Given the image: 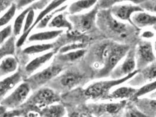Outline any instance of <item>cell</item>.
<instances>
[{
    "label": "cell",
    "instance_id": "6da1fadb",
    "mask_svg": "<svg viewBox=\"0 0 156 117\" xmlns=\"http://www.w3.org/2000/svg\"><path fill=\"white\" fill-rule=\"evenodd\" d=\"M129 50V46L127 44L112 42L104 44L98 51L102 67L96 76L98 78H103L110 76Z\"/></svg>",
    "mask_w": 156,
    "mask_h": 117
},
{
    "label": "cell",
    "instance_id": "7a4b0ae2",
    "mask_svg": "<svg viewBox=\"0 0 156 117\" xmlns=\"http://www.w3.org/2000/svg\"><path fill=\"white\" fill-rule=\"evenodd\" d=\"M96 23L103 30L113 37L125 39L131 33L132 28L130 25L117 20L111 13L110 9H99Z\"/></svg>",
    "mask_w": 156,
    "mask_h": 117
},
{
    "label": "cell",
    "instance_id": "3957f363",
    "mask_svg": "<svg viewBox=\"0 0 156 117\" xmlns=\"http://www.w3.org/2000/svg\"><path fill=\"white\" fill-rule=\"evenodd\" d=\"M139 70H136L126 77L118 79H111L109 80H102L97 81L89 85L84 90V93L86 97L90 99L99 100H108L111 90L113 88L119 86L125 82L130 80L135 74L138 73Z\"/></svg>",
    "mask_w": 156,
    "mask_h": 117
},
{
    "label": "cell",
    "instance_id": "277c9868",
    "mask_svg": "<svg viewBox=\"0 0 156 117\" xmlns=\"http://www.w3.org/2000/svg\"><path fill=\"white\" fill-rule=\"evenodd\" d=\"M59 101V95L53 89L41 87L36 90L32 95L28 98L22 105V110L23 112L25 110H29L27 112H37L39 110L51 104L57 103Z\"/></svg>",
    "mask_w": 156,
    "mask_h": 117
},
{
    "label": "cell",
    "instance_id": "5b68a950",
    "mask_svg": "<svg viewBox=\"0 0 156 117\" xmlns=\"http://www.w3.org/2000/svg\"><path fill=\"white\" fill-rule=\"evenodd\" d=\"M99 10L98 7L95 5L88 12L69 16L68 19L72 24L73 29L81 34L91 30L96 24Z\"/></svg>",
    "mask_w": 156,
    "mask_h": 117
},
{
    "label": "cell",
    "instance_id": "8992f818",
    "mask_svg": "<svg viewBox=\"0 0 156 117\" xmlns=\"http://www.w3.org/2000/svg\"><path fill=\"white\" fill-rule=\"evenodd\" d=\"M31 91L28 83L26 81L21 83L7 97L2 100L0 105L7 109L15 110L21 107L27 101Z\"/></svg>",
    "mask_w": 156,
    "mask_h": 117
},
{
    "label": "cell",
    "instance_id": "52a82bcc",
    "mask_svg": "<svg viewBox=\"0 0 156 117\" xmlns=\"http://www.w3.org/2000/svg\"><path fill=\"white\" fill-rule=\"evenodd\" d=\"M62 67L58 65H52L42 71L32 75L25 81L27 82L31 90H36L58 76L62 72Z\"/></svg>",
    "mask_w": 156,
    "mask_h": 117
},
{
    "label": "cell",
    "instance_id": "ba28073f",
    "mask_svg": "<svg viewBox=\"0 0 156 117\" xmlns=\"http://www.w3.org/2000/svg\"><path fill=\"white\" fill-rule=\"evenodd\" d=\"M136 70H141L156 62L153 44L149 41H142L137 44L135 51Z\"/></svg>",
    "mask_w": 156,
    "mask_h": 117
},
{
    "label": "cell",
    "instance_id": "9c48e42d",
    "mask_svg": "<svg viewBox=\"0 0 156 117\" xmlns=\"http://www.w3.org/2000/svg\"><path fill=\"white\" fill-rule=\"evenodd\" d=\"M135 70H136V63L135 51L129 50L122 63L114 69L110 76L112 79H121L134 72Z\"/></svg>",
    "mask_w": 156,
    "mask_h": 117
},
{
    "label": "cell",
    "instance_id": "30bf717a",
    "mask_svg": "<svg viewBox=\"0 0 156 117\" xmlns=\"http://www.w3.org/2000/svg\"><path fill=\"white\" fill-rule=\"evenodd\" d=\"M111 13L115 18L122 22H128L132 25L131 16L135 12L143 11L139 5L133 4H116L110 8ZM134 27V26H133Z\"/></svg>",
    "mask_w": 156,
    "mask_h": 117
},
{
    "label": "cell",
    "instance_id": "8fae6325",
    "mask_svg": "<svg viewBox=\"0 0 156 117\" xmlns=\"http://www.w3.org/2000/svg\"><path fill=\"white\" fill-rule=\"evenodd\" d=\"M156 62L151 63L141 70L132 77V80L129 82V84L132 86H139L145 84L147 83L156 80Z\"/></svg>",
    "mask_w": 156,
    "mask_h": 117
},
{
    "label": "cell",
    "instance_id": "7c38bea8",
    "mask_svg": "<svg viewBox=\"0 0 156 117\" xmlns=\"http://www.w3.org/2000/svg\"><path fill=\"white\" fill-rule=\"evenodd\" d=\"M127 100H121L116 102H107L101 104L94 105L92 108L94 114L102 115L108 114L109 115H116L125 108Z\"/></svg>",
    "mask_w": 156,
    "mask_h": 117
},
{
    "label": "cell",
    "instance_id": "4fadbf2b",
    "mask_svg": "<svg viewBox=\"0 0 156 117\" xmlns=\"http://www.w3.org/2000/svg\"><path fill=\"white\" fill-rule=\"evenodd\" d=\"M131 22L136 28H143L155 26L156 15L146 12L144 11L135 12L131 16Z\"/></svg>",
    "mask_w": 156,
    "mask_h": 117
},
{
    "label": "cell",
    "instance_id": "5bb4252c",
    "mask_svg": "<svg viewBox=\"0 0 156 117\" xmlns=\"http://www.w3.org/2000/svg\"><path fill=\"white\" fill-rule=\"evenodd\" d=\"M58 84L63 89H71L78 85L83 79V76L80 73L69 71L57 77Z\"/></svg>",
    "mask_w": 156,
    "mask_h": 117
},
{
    "label": "cell",
    "instance_id": "9a60e30c",
    "mask_svg": "<svg viewBox=\"0 0 156 117\" xmlns=\"http://www.w3.org/2000/svg\"><path fill=\"white\" fill-rule=\"evenodd\" d=\"M22 74L20 71L13 73L0 81V100L22 80Z\"/></svg>",
    "mask_w": 156,
    "mask_h": 117
},
{
    "label": "cell",
    "instance_id": "2e32d148",
    "mask_svg": "<svg viewBox=\"0 0 156 117\" xmlns=\"http://www.w3.org/2000/svg\"><path fill=\"white\" fill-rule=\"evenodd\" d=\"M133 104L142 113L149 117H156V101L155 99L139 98L133 101Z\"/></svg>",
    "mask_w": 156,
    "mask_h": 117
},
{
    "label": "cell",
    "instance_id": "e0dca14e",
    "mask_svg": "<svg viewBox=\"0 0 156 117\" xmlns=\"http://www.w3.org/2000/svg\"><path fill=\"white\" fill-rule=\"evenodd\" d=\"M55 53V51H49L32 60L25 66V71L26 73L28 75H30L34 73L44 65L46 63H48L50 60H51V58L54 56Z\"/></svg>",
    "mask_w": 156,
    "mask_h": 117
},
{
    "label": "cell",
    "instance_id": "ac0fdd59",
    "mask_svg": "<svg viewBox=\"0 0 156 117\" xmlns=\"http://www.w3.org/2000/svg\"><path fill=\"white\" fill-rule=\"evenodd\" d=\"M18 66V60L12 55L4 57L0 60V78L14 73Z\"/></svg>",
    "mask_w": 156,
    "mask_h": 117
},
{
    "label": "cell",
    "instance_id": "d6986e66",
    "mask_svg": "<svg viewBox=\"0 0 156 117\" xmlns=\"http://www.w3.org/2000/svg\"><path fill=\"white\" fill-rule=\"evenodd\" d=\"M39 117H64L66 110L63 105L55 103L36 112Z\"/></svg>",
    "mask_w": 156,
    "mask_h": 117
},
{
    "label": "cell",
    "instance_id": "ffe728a7",
    "mask_svg": "<svg viewBox=\"0 0 156 117\" xmlns=\"http://www.w3.org/2000/svg\"><path fill=\"white\" fill-rule=\"evenodd\" d=\"M137 88L132 86H123L117 88L111 91L108 97V100H126L127 99L132 100L136 91Z\"/></svg>",
    "mask_w": 156,
    "mask_h": 117
},
{
    "label": "cell",
    "instance_id": "44dd1931",
    "mask_svg": "<svg viewBox=\"0 0 156 117\" xmlns=\"http://www.w3.org/2000/svg\"><path fill=\"white\" fill-rule=\"evenodd\" d=\"M63 33L62 29H55L34 34L28 37L29 42H43L56 39Z\"/></svg>",
    "mask_w": 156,
    "mask_h": 117
},
{
    "label": "cell",
    "instance_id": "7402d4cb",
    "mask_svg": "<svg viewBox=\"0 0 156 117\" xmlns=\"http://www.w3.org/2000/svg\"><path fill=\"white\" fill-rule=\"evenodd\" d=\"M67 1H69V0H51L49 4H48L45 7V8H44L43 9H42L39 12V14L37 15V17L35 20V21L34 22V24L32 25V26L31 27L29 31V35H30V34L31 33L32 30L35 28L37 24L40 22V21L43 19L45 16L49 14L52 11L61 7L62 5L64 4V2H66Z\"/></svg>",
    "mask_w": 156,
    "mask_h": 117
},
{
    "label": "cell",
    "instance_id": "603a6c76",
    "mask_svg": "<svg viewBox=\"0 0 156 117\" xmlns=\"http://www.w3.org/2000/svg\"><path fill=\"white\" fill-rule=\"evenodd\" d=\"M63 12H60L53 16L49 23L48 27L50 28L67 29L69 31L72 30V24L69 20L68 17L66 16V13Z\"/></svg>",
    "mask_w": 156,
    "mask_h": 117
},
{
    "label": "cell",
    "instance_id": "cb8c5ba5",
    "mask_svg": "<svg viewBox=\"0 0 156 117\" xmlns=\"http://www.w3.org/2000/svg\"><path fill=\"white\" fill-rule=\"evenodd\" d=\"M98 0H77L73 2L68 8L70 15L77 14L96 5Z\"/></svg>",
    "mask_w": 156,
    "mask_h": 117
},
{
    "label": "cell",
    "instance_id": "d4e9b609",
    "mask_svg": "<svg viewBox=\"0 0 156 117\" xmlns=\"http://www.w3.org/2000/svg\"><path fill=\"white\" fill-rule=\"evenodd\" d=\"M53 47L54 45L51 44H36L25 48L22 52L25 55H32L49 51Z\"/></svg>",
    "mask_w": 156,
    "mask_h": 117
},
{
    "label": "cell",
    "instance_id": "484cf974",
    "mask_svg": "<svg viewBox=\"0 0 156 117\" xmlns=\"http://www.w3.org/2000/svg\"><path fill=\"white\" fill-rule=\"evenodd\" d=\"M32 7L33 4L29 6L26 9H25L21 13H20V14L16 18L12 27V34H14V37H17L20 35L22 29L23 28L26 16L28 13L29 11L32 8Z\"/></svg>",
    "mask_w": 156,
    "mask_h": 117
},
{
    "label": "cell",
    "instance_id": "4316f807",
    "mask_svg": "<svg viewBox=\"0 0 156 117\" xmlns=\"http://www.w3.org/2000/svg\"><path fill=\"white\" fill-rule=\"evenodd\" d=\"M86 49H79L62 53L58 56V60L63 62H72L82 58L86 53Z\"/></svg>",
    "mask_w": 156,
    "mask_h": 117
},
{
    "label": "cell",
    "instance_id": "83f0119b",
    "mask_svg": "<svg viewBox=\"0 0 156 117\" xmlns=\"http://www.w3.org/2000/svg\"><path fill=\"white\" fill-rule=\"evenodd\" d=\"M143 0H98L96 5L99 9H110L116 4H119L124 2H130L136 5H139Z\"/></svg>",
    "mask_w": 156,
    "mask_h": 117
},
{
    "label": "cell",
    "instance_id": "f1b7e54d",
    "mask_svg": "<svg viewBox=\"0 0 156 117\" xmlns=\"http://www.w3.org/2000/svg\"><path fill=\"white\" fill-rule=\"evenodd\" d=\"M156 89V80L147 83L145 84L142 85L140 88L136 89V91L133 95L132 101H133L135 99L141 98L142 96L148 94L150 93L155 91Z\"/></svg>",
    "mask_w": 156,
    "mask_h": 117
},
{
    "label": "cell",
    "instance_id": "f546056e",
    "mask_svg": "<svg viewBox=\"0 0 156 117\" xmlns=\"http://www.w3.org/2000/svg\"><path fill=\"white\" fill-rule=\"evenodd\" d=\"M15 37L11 36L0 48V60L6 56L13 55L15 53Z\"/></svg>",
    "mask_w": 156,
    "mask_h": 117
},
{
    "label": "cell",
    "instance_id": "4dcf8cb0",
    "mask_svg": "<svg viewBox=\"0 0 156 117\" xmlns=\"http://www.w3.org/2000/svg\"><path fill=\"white\" fill-rule=\"evenodd\" d=\"M17 8L16 4L13 2L8 8L7 11L0 17V28L5 26L14 18L16 14Z\"/></svg>",
    "mask_w": 156,
    "mask_h": 117
},
{
    "label": "cell",
    "instance_id": "1f68e13d",
    "mask_svg": "<svg viewBox=\"0 0 156 117\" xmlns=\"http://www.w3.org/2000/svg\"><path fill=\"white\" fill-rule=\"evenodd\" d=\"M66 8H67V5L62 6V7L58 8L57 9L52 11L49 14L47 15L46 16H45L43 19H42L40 21V22L37 24L35 28H36L37 29H39L45 28L46 27H48L49 23L51 21V20L53 18V16H55L56 15L60 13V12H63L64 10L66 9Z\"/></svg>",
    "mask_w": 156,
    "mask_h": 117
},
{
    "label": "cell",
    "instance_id": "d6a6232c",
    "mask_svg": "<svg viewBox=\"0 0 156 117\" xmlns=\"http://www.w3.org/2000/svg\"><path fill=\"white\" fill-rule=\"evenodd\" d=\"M87 44L84 42H71V44H67L64 45V46H62L59 49L60 54L64 53L68 51H73L79 49H85Z\"/></svg>",
    "mask_w": 156,
    "mask_h": 117
},
{
    "label": "cell",
    "instance_id": "836d02e7",
    "mask_svg": "<svg viewBox=\"0 0 156 117\" xmlns=\"http://www.w3.org/2000/svg\"><path fill=\"white\" fill-rule=\"evenodd\" d=\"M125 108V117H149L138 110L133 104H126Z\"/></svg>",
    "mask_w": 156,
    "mask_h": 117
},
{
    "label": "cell",
    "instance_id": "e575fe53",
    "mask_svg": "<svg viewBox=\"0 0 156 117\" xmlns=\"http://www.w3.org/2000/svg\"><path fill=\"white\" fill-rule=\"evenodd\" d=\"M23 113L22 110L15 109L8 110L5 107L0 105V117H19Z\"/></svg>",
    "mask_w": 156,
    "mask_h": 117
},
{
    "label": "cell",
    "instance_id": "d590c367",
    "mask_svg": "<svg viewBox=\"0 0 156 117\" xmlns=\"http://www.w3.org/2000/svg\"><path fill=\"white\" fill-rule=\"evenodd\" d=\"M12 27L9 25L0 30V48L3 45L9 37L12 36Z\"/></svg>",
    "mask_w": 156,
    "mask_h": 117
},
{
    "label": "cell",
    "instance_id": "8d00e7d4",
    "mask_svg": "<svg viewBox=\"0 0 156 117\" xmlns=\"http://www.w3.org/2000/svg\"><path fill=\"white\" fill-rule=\"evenodd\" d=\"M139 5L143 11L146 10L153 13L156 12V0H144Z\"/></svg>",
    "mask_w": 156,
    "mask_h": 117
},
{
    "label": "cell",
    "instance_id": "74e56055",
    "mask_svg": "<svg viewBox=\"0 0 156 117\" xmlns=\"http://www.w3.org/2000/svg\"><path fill=\"white\" fill-rule=\"evenodd\" d=\"M13 0H0V15L11 6Z\"/></svg>",
    "mask_w": 156,
    "mask_h": 117
},
{
    "label": "cell",
    "instance_id": "f35d334b",
    "mask_svg": "<svg viewBox=\"0 0 156 117\" xmlns=\"http://www.w3.org/2000/svg\"><path fill=\"white\" fill-rule=\"evenodd\" d=\"M37 0H18L17 2L15 3L17 9H21L25 7L34 3Z\"/></svg>",
    "mask_w": 156,
    "mask_h": 117
},
{
    "label": "cell",
    "instance_id": "ab89813d",
    "mask_svg": "<svg viewBox=\"0 0 156 117\" xmlns=\"http://www.w3.org/2000/svg\"><path fill=\"white\" fill-rule=\"evenodd\" d=\"M154 35H155L154 32L153 31L150 30H144V32H143V33L142 34V37L144 39H151L154 37Z\"/></svg>",
    "mask_w": 156,
    "mask_h": 117
},
{
    "label": "cell",
    "instance_id": "60d3db41",
    "mask_svg": "<svg viewBox=\"0 0 156 117\" xmlns=\"http://www.w3.org/2000/svg\"><path fill=\"white\" fill-rule=\"evenodd\" d=\"M25 117H39L38 114L35 111H28L26 113Z\"/></svg>",
    "mask_w": 156,
    "mask_h": 117
},
{
    "label": "cell",
    "instance_id": "b9f144b4",
    "mask_svg": "<svg viewBox=\"0 0 156 117\" xmlns=\"http://www.w3.org/2000/svg\"><path fill=\"white\" fill-rule=\"evenodd\" d=\"M69 117H81L80 114L77 112H73L69 115Z\"/></svg>",
    "mask_w": 156,
    "mask_h": 117
},
{
    "label": "cell",
    "instance_id": "7bdbcfd3",
    "mask_svg": "<svg viewBox=\"0 0 156 117\" xmlns=\"http://www.w3.org/2000/svg\"><path fill=\"white\" fill-rule=\"evenodd\" d=\"M87 117H96L95 115H92V114H89V115H88Z\"/></svg>",
    "mask_w": 156,
    "mask_h": 117
},
{
    "label": "cell",
    "instance_id": "ee69618b",
    "mask_svg": "<svg viewBox=\"0 0 156 117\" xmlns=\"http://www.w3.org/2000/svg\"><path fill=\"white\" fill-rule=\"evenodd\" d=\"M143 1H144V0H143Z\"/></svg>",
    "mask_w": 156,
    "mask_h": 117
}]
</instances>
